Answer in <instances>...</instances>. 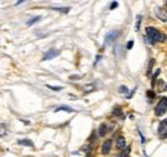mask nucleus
Segmentation results:
<instances>
[{
    "instance_id": "1",
    "label": "nucleus",
    "mask_w": 167,
    "mask_h": 157,
    "mask_svg": "<svg viewBox=\"0 0 167 157\" xmlns=\"http://www.w3.org/2000/svg\"><path fill=\"white\" fill-rule=\"evenodd\" d=\"M145 34H147V38H148V40H149V42L152 45L156 44V42L166 40V35L162 34V32H159L154 27H147L145 28Z\"/></svg>"
},
{
    "instance_id": "2",
    "label": "nucleus",
    "mask_w": 167,
    "mask_h": 157,
    "mask_svg": "<svg viewBox=\"0 0 167 157\" xmlns=\"http://www.w3.org/2000/svg\"><path fill=\"white\" fill-rule=\"evenodd\" d=\"M166 111H167V97H162L156 107V111H154L156 116H162Z\"/></svg>"
},
{
    "instance_id": "3",
    "label": "nucleus",
    "mask_w": 167,
    "mask_h": 157,
    "mask_svg": "<svg viewBox=\"0 0 167 157\" xmlns=\"http://www.w3.org/2000/svg\"><path fill=\"white\" fill-rule=\"evenodd\" d=\"M158 134H159V138L161 139L167 138V119L161 121V124H159V126H158Z\"/></svg>"
},
{
    "instance_id": "4",
    "label": "nucleus",
    "mask_w": 167,
    "mask_h": 157,
    "mask_svg": "<svg viewBox=\"0 0 167 157\" xmlns=\"http://www.w3.org/2000/svg\"><path fill=\"white\" fill-rule=\"evenodd\" d=\"M118 35H120V32L117 31V30H113V31H109V32H108L107 35H105V44H108V42H109V44H111V42L114 40V39H117L118 38Z\"/></svg>"
},
{
    "instance_id": "5",
    "label": "nucleus",
    "mask_w": 167,
    "mask_h": 157,
    "mask_svg": "<svg viewBox=\"0 0 167 157\" xmlns=\"http://www.w3.org/2000/svg\"><path fill=\"white\" fill-rule=\"evenodd\" d=\"M59 54V50H57V49H50L49 52H46L45 53V55L42 57V61H48V59H53V58H55V57Z\"/></svg>"
},
{
    "instance_id": "6",
    "label": "nucleus",
    "mask_w": 167,
    "mask_h": 157,
    "mask_svg": "<svg viewBox=\"0 0 167 157\" xmlns=\"http://www.w3.org/2000/svg\"><path fill=\"white\" fill-rule=\"evenodd\" d=\"M111 146H112V140L111 139H107L103 144H101V153L103 155H108L111 151Z\"/></svg>"
},
{
    "instance_id": "7",
    "label": "nucleus",
    "mask_w": 167,
    "mask_h": 157,
    "mask_svg": "<svg viewBox=\"0 0 167 157\" xmlns=\"http://www.w3.org/2000/svg\"><path fill=\"white\" fill-rule=\"evenodd\" d=\"M156 14H157V17H158L159 19L163 21V22H166V21H167V14L163 13L162 9L159 8V6H157V8H156Z\"/></svg>"
},
{
    "instance_id": "8",
    "label": "nucleus",
    "mask_w": 167,
    "mask_h": 157,
    "mask_svg": "<svg viewBox=\"0 0 167 157\" xmlns=\"http://www.w3.org/2000/svg\"><path fill=\"white\" fill-rule=\"evenodd\" d=\"M107 130H108L107 125H105V124H100L99 129H98V134H99V137H104V135L107 134Z\"/></svg>"
},
{
    "instance_id": "9",
    "label": "nucleus",
    "mask_w": 167,
    "mask_h": 157,
    "mask_svg": "<svg viewBox=\"0 0 167 157\" xmlns=\"http://www.w3.org/2000/svg\"><path fill=\"white\" fill-rule=\"evenodd\" d=\"M117 148H118V149H125V148H126V140H125V138L120 137V138L117 139Z\"/></svg>"
},
{
    "instance_id": "10",
    "label": "nucleus",
    "mask_w": 167,
    "mask_h": 157,
    "mask_svg": "<svg viewBox=\"0 0 167 157\" xmlns=\"http://www.w3.org/2000/svg\"><path fill=\"white\" fill-rule=\"evenodd\" d=\"M58 111H67V112H74V110L70 108V107L67 106H61V107H57V108L54 110V112H58Z\"/></svg>"
},
{
    "instance_id": "11",
    "label": "nucleus",
    "mask_w": 167,
    "mask_h": 157,
    "mask_svg": "<svg viewBox=\"0 0 167 157\" xmlns=\"http://www.w3.org/2000/svg\"><path fill=\"white\" fill-rule=\"evenodd\" d=\"M130 151H131V148L130 147H126L125 149H122V152L118 155V157H127L130 155Z\"/></svg>"
},
{
    "instance_id": "12",
    "label": "nucleus",
    "mask_w": 167,
    "mask_h": 157,
    "mask_svg": "<svg viewBox=\"0 0 167 157\" xmlns=\"http://www.w3.org/2000/svg\"><path fill=\"white\" fill-rule=\"evenodd\" d=\"M159 72H161V70H156V72L153 74V76H152V85H153V87H154V84H156V80H157V76L159 75Z\"/></svg>"
},
{
    "instance_id": "13",
    "label": "nucleus",
    "mask_w": 167,
    "mask_h": 157,
    "mask_svg": "<svg viewBox=\"0 0 167 157\" xmlns=\"http://www.w3.org/2000/svg\"><path fill=\"white\" fill-rule=\"evenodd\" d=\"M19 144H25V146H30V147H34V143L31 140H28V139H23V140H19L18 142Z\"/></svg>"
},
{
    "instance_id": "14",
    "label": "nucleus",
    "mask_w": 167,
    "mask_h": 157,
    "mask_svg": "<svg viewBox=\"0 0 167 157\" xmlns=\"http://www.w3.org/2000/svg\"><path fill=\"white\" fill-rule=\"evenodd\" d=\"M39 19H40V17H34V18H31L30 21H27V26H32L35 22H38Z\"/></svg>"
},
{
    "instance_id": "15",
    "label": "nucleus",
    "mask_w": 167,
    "mask_h": 157,
    "mask_svg": "<svg viewBox=\"0 0 167 157\" xmlns=\"http://www.w3.org/2000/svg\"><path fill=\"white\" fill-rule=\"evenodd\" d=\"M54 10H58V12H62V13H68L70 12V8H53Z\"/></svg>"
},
{
    "instance_id": "16",
    "label": "nucleus",
    "mask_w": 167,
    "mask_h": 157,
    "mask_svg": "<svg viewBox=\"0 0 167 157\" xmlns=\"http://www.w3.org/2000/svg\"><path fill=\"white\" fill-rule=\"evenodd\" d=\"M140 21H141V16H137V17H136V26H135L136 31L139 30V25H140Z\"/></svg>"
},
{
    "instance_id": "17",
    "label": "nucleus",
    "mask_w": 167,
    "mask_h": 157,
    "mask_svg": "<svg viewBox=\"0 0 167 157\" xmlns=\"http://www.w3.org/2000/svg\"><path fill=\"white\" fill-rule=\"evenodd\" d=\"M147 95H148V98H150V99H153L156 94H154V91H153V90H148V91H147Z\"/></svg>"
},
{
    "instance_id": "18",
    "label": "nucleus",
    "mask_w": 167,
    "mask_h": 157,
    "mask_svg": "<svg viewBox=\"0 0 167 157\" xmlns=\"http://www.w3.org/2000/svg\"><path fill=\"white\" fill-rule=\"evenodd\" d=\"M46 87H48L49 89H52V90H62V89H63L62 87H52V85H46Z\"/></svg>"
},
{
    "instance_id": "19",
    "label": "nucleus",
    "mask_w": 167,
    "mask_h": 157,
    "mask_svg": "<svg viewBox=\"0 0 167 157\" xmlns=\"http://www.w3.org/2000/svg\"><path fill=\"white\" fill-rule=\"evenodd\" d=\"M118 91H120V93H127V88H126V87H120V88H118Z\"/></svg>"
},
{
    "instance_id": "20",
    "label": "nucleus",
    "mask_w": 167,
    "mask_h": 157,
    "mask_svg": "<svg viewBox=\"0 0 167 157\" xmlns=\"http://www.w3.org/2000/svg\"><path fill=\"white\" fill-rule=\"evenodd\" d=\"M133 45H134V41H133V40H130V41L127 42V46H126V48H127V49H131V48H133Z\"/></svg>"
},
{
    "instance_id": "21",
    "label": "nucleus",
    "mask_w": 167,
    "mask_h": 157,
    "mask_svg": "<svg viewBox=\"0 0 167 157\" xmlns=\"http://www.w3.org/2000/svg\"><path fill=\"white\" fill-rule=\"evenodd\" d=\"M121 113H122V112H121V110H118V108H116V110L113 111V115H121Z\"/></svg>"
},
{
    "instance_id": "22",
    "label": "nucleus",
    "mask_w": 167,
    "mask_h": 157,
    "mask_svg": "<svg viewBox=\"0 0 167 157\" xmlns=\"http://www.w3.org/2000/svg\"><path fill=\"white\" fill-rule=\"evenodd\" d=\"M117 5H118V3H117V2H113V3H112V5H111V9L117 8Z\"/></svg>"
},
{
    "instance_id": "23",
    "label": "nucleus",
    "mask_w": 167,
    "mask_h": 157,
    "mask_svg": "<svg viewBox=\"0 0 167 157\" xmlns=\"http://www.w3.org/2000/svg\"><path fill=\"white\" fill-rule=\"evenodd\" d=\"M153 63H154V61H150V63H149V71H148V76L150 75V70H152V66H153Z\"/></svg>"
},
{
    "instance_id": "24",
    "label": "nucleus",
    "mask_w": 167,
    "mask_h": 157,
    "mask_svg": "<svg viewBox=\"0 0 167 157\" xmlns=\"http://www.w3.org/2000/svg\"><path fill=\"white\" fill-rule=\"evenodd\" d=\"M166 6H167V2H166Z\"/></svg>"
}]
</instances>
